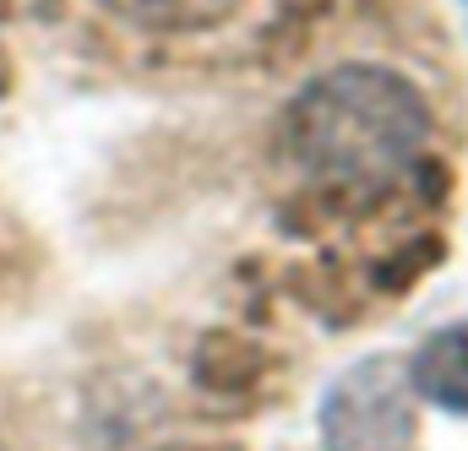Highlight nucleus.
Listing matches in <instances>:
<instances>
[{"mask_svg": "<svg viewBox=\"0 0 468 451\" xmlns=\"http://www.w3.org/2000/svg\"><path fill=\"white\" fill-rule=\"evenodd\" d=\"M436 142L425 88L387 60H338L316 71L272 125L278 169L322 207H376L398 196Z\"/></svg>", "mask_w": 468, "mask_h": 451, "instance_id": "1", "label": "nucleus"}, {"mask_svg": "<svg viewBox=\"0 0 468 451\" xmlns=\"http://www.w3.org/2000/svg\"><path fill=\"white\" fill-rule=\"evenodd\" d=\"M322 451H409L414 446V392L398 353L354 359L322 392L316 408Z\"/></svg>", "mask_w": 468, "mask_h": 451, "instance_id": "2", "label": "nucleus"}, {"mask_svg": "<svg viewBox=\"0 0 468 451\" xmlns=\"http://www.w3.org/2000/svg\"><path fill=\"white\" fill-rule=\"evenodd\" d=\"M403 370H409L414 403H431L441 414L468 419V316L436 327L431 338L403 359Z\"/></svg>", "mask_w": 468, "mask_h": 451, "instance_id": "3", "label": "nucleus"}, {"mask_svg": "<svg viewBox=\"0 0 468 451\" xmlns=\"http://www.w3.org/2000/svg\"><path fill=\"white\" fill-rule=\"evenodd\" d=\"M99 11H110L115 22L136 33H158V38H186V33H207L224 27L245 0H93Z\"/></svg>", "mask_w": 468, "mask_h": 451, "instance_id": "4", "label": "nucleus"}, {"mask_svg": "<svg viewBox=\"0 0 468 451\" xmlns=\"http://www.w3.org/2000/svg\"><path fill=\"white\" fill-rule=\"evenodd\" d=\"M458 16H463V27H468V0H458Z\"/></svg>", "mask_w": 468, "mask_h": 451, "instance_id": "5", "label": "nucleus"}, {"mask_svg": "<svg viewBox=\"0 0 468 451\" xmlns=\"http://www.w3.org/2000/svg\"><path fill=\"white\" fill-rule=\"evenodd\" d=\"M0 451H5V441H0Z\"/></svg>", "mask_w": 468, "mask_h": 451, "instance_id": "6", "label": "nucleus"}]
</instances>
